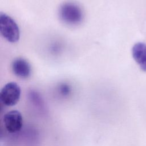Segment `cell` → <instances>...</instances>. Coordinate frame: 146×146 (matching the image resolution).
<instances>
[{
    "mask_svg": "<svg viewBox=\"0 0 146 146\" xmlns=\"http://www.w3.org/2000/svg\"><path fill=\"white\" fill-rule=\"evenodd\" d=\"M59 15L64 23L70 25H78L82 21L83 17L81 8L72 2L62 4L59 8Z\"/></svg>",
    "mask_w": 146,
    "mask_h": 146,
    "instance_id": "1",
    "label": "cell"
},
{
    "mask_svg": "<svg viewBox=\"0 0 146 146\" xmlns=\"http://www.w3.org/2000/svg\"><path fill=\"white\" fill-rule=\"evenodd\" d=\"M0 33L3 37L11 43L18 41L19 29L16 22L8 15L0 13Z\"/></svg>",
    "mask_w": 146,
    "mask_h": 146,
    "instance_id": "2",
    "label": "cell"
},
{
    "mask_svg": "<svg viewBox=\"0 0 146 146\" xmlns=\"http://www.w3.org/2000/svg\"><path fill=\"white\" fill-rule=\"evenodd\" d=\"M21 88L15 82H9L5 84L0 92V100L6 106H15L21 97Z\"/></svg>",
    "mask_w": 146,
    "mask_h": 146,
    "instance_id": "3",
    "label": "cell"
},
{
    "mask_svg": "<svg viewBox=\"0 0 146 146\" xmlns=\"http://www.w3.org/2000/svg\"><path fill=\"white\" fill-rule=\"evenodd\" d=\"M3 121L7 131L15 133L19 131L22 127L23 117L19 111L13 110L5 114Z\"/></svg>",
    "mask_w": 146,
    "mask_h": 146,
    "instance_id": "4",
    "label": "cell"
},
{
    "mask_svg": "<svg viewBox=\"0 0 146 146\" xmlns=\"http://www.w3.org/2000/svg\"><path fill=\"white\" fill-rule=\"evenodd\" d=\"M11 67L14 74L19 78H27L31 74V66L25 59H15L12 63Z\"/></svg>",
    "mask_w": 146,
    "mask_h": 146,
    "instance_id": "5",
    "label": "cell"
},
{
    "mask_svg": "<svg viewBox=\"0 0 146 146\" xmlns=\"http://www.w3.org/2000/svg\"><path fill=\"white\" fill-rule=\"evenodd\" d=\"M132 56L140 68L146 72V44L139 42L132 49Z\"/></svg>",
    "mask_w": 146,
    "mask_h": 146,
    "instance_id": "6",
    "label": "cell"
},
{
    "mask_svg": "<svg viewBox=\"0 0 146 146\" xmlns=\"http://www.w3.org/2000/svg\"><path fill=\"white\" fill-rule=\"evenodd\" d=\"M60 91H61V92L63 95H67L69 93L70 88L67 86L64 85V86H62V87L60 88Z\"/></svg>",
    "mask_w": 146,
    "mask_h": 146,
    "instance_id": "7",
    "label": "cell"
}]
</instances>
